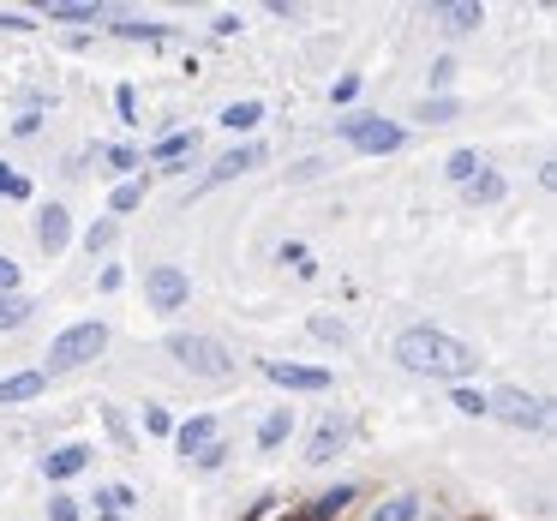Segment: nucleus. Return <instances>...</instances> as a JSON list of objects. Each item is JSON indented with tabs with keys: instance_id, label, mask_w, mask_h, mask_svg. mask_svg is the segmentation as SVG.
Returning a JSON list of instances; mask_svg holds the SVG:
<instances>
[{
	"instance_id": "1",
	"label": "nucleus",
	"mask_w": 557,
	"mask_h": 521,
	"mask_svg": "<svg viewBox=\"0 0 557 521\" xmlns=\"http://www.w3.org/2000/svg\"><path fill=\"white\" fill-rule=\"evenodd\" d=\"M396 360H402L408 372H420V378H450V384H462V378L480 366V354H474L468 342H456V336H444V330H432V324L402 330V336H396Z\"/></svg>"
},
{
	"instance_id": "2",
	"label": "nucleus",
	"mask_w": 557,
	"mask_h": 521,
	"mask_svg": "<svg viewBox=\"0 0 557 521\" xmlns=\"http://www.w3.org/2000/svg\"><path fill=\"white\" fill-rule=\"evenodd\" d=\"M108 348V324H72V330H60L54 342H48V366L54 372H72V366H84V360H96Z\"/></svg>"
},
{
	"instance_id": "3",
	"label": "nucleus",
	"mask_w": 557,
	"mask_h": 521,
	"mask_svg": "<svg viewBox=\"0 0 557 521\" xmlns=\"http://www.w3.org/2000/svg\"><path fill=\"white\" fill-rule=\"evenodd\" d=\"M168 354H174L186 372H198V378H228V372H234V354H228L216 336H168Z\"/></svg>"
},
{
	"instance_id": "4",
	"label": "nucleus",
	"mask_w": 557,
	"mask_h": 521,
	"mask_svg": "<svg viewBox=\"0 0 557 521\" xmlns=\"http://www.w3.org/2000/svg\"><path fill=\"white\" fill-rule=\"evenodd\" d=\"M342 138H348L354 150H366V156H384V150H396V144H402V126L360 114V120H342Z\"/></svg>"
},
{
	"instance_id": "5",
	"label": "nucleus",
	"mask_w": 557,
	"mask_h": 521,
	"mask_svg": "<svg viewBox=\"0 0 557 521\" xmlns=\"http://www.w3.org/2000/svg\"><path fill=\"white\" fill-rule=\"evenodd\" d=\"M144 294H150V306H156V312H180V306H186V294H192V282H186V270H180V264H156V270L144 276Z\"/></svg>"
},
{
	"instance_id": "6",
	"label": "nucleus",
	"mask_w": 557,
	"mask_h": 521,
	"mask_svg": "<svg viewBox=\"0 0 557 521\" xmlns=\"http://www.w3.org/2000/svg\"><path fill=\"white\" fill-rule=\"evenodd\" d=\"M486 414H498V420H510V426H546V402L540 396H528V390H498V396H486Z\"/></svg>"
},
{
	"instance_id": "7",
	"label": "nucleus",
	"mask_w": 557,
	"mask_h": 521,
	"mask_svg": "<svg viewBox=\"0 0 557 521\" xmlns=\"http://www.w3.org/2000/svg\"><path fill=\"white\" fill-rule=\"evenodd\" d=\"M264 378L282 384V390H330V372L324 366H288V360H264Z\"/></svg>"
},
{
	"instance_id": "8",
	"label": "nucleus",
	"mask_w": 557,
	"mask_h": 521,
	"mask_svg": "<svg viewBox=\"0 0 557 521\" xmlns=\"http://www.w3.org/2000/svg\"><path fill=\"white\" fill-rule=\"evenodd\" d=\"M36 240H42V252H48V258H60V252H66L72 222H66V210H60V204H48V210L36 216Z\"/></svg>"
},
{
	"instance_id": "9",
	"label": "nucleus",
	"mask_w": 557,
	"mask_h": 521,
	"mask_svg": "<svg viewBox=\"0 0 557 521\" xmlns=\"http://www.w3.org/2000/svg\"><path fill=\"white\" fill-rule=\"evenodd\" d=\"M174 444H180V456H192V462H198V456H210V450H216V420H210V414L186 420V426L174 432Z\"/></svg>"
},
{
	"instance_id": "10",
	"label": "nucleus",
	"mask_w": 557,
	"mask_h": 521,
	"mask_svg": "<svg viewBox=\"0 0 557 521\" xmlns=\"http://www.w3.org/2000/svg\"><path fill=\"white\" fill-rule=\"evenodd\" d=\"M342 444H348V420H342V414H330V420L318 426V438H312V450H306V462L318 468V462H330V456H336Z\"/></svg>"
},
{
	"instance_id": "11",
	"label": "nucleus",
	"mask_w": 557,
	"mask_h": 521,
	"mask_svg": "<svg viewBox=\"0 0 557 521\" xmlns=\"http://www.w3.org/2000/svg\"><path fill=\"white\" fill-rule=\"evenodd\" d=\"M84 468H90V450H84V444H66V450L42 456V474H48V480H72V474H84Z\"/></svg>"
},
{
	"instance_id": "12",
	"label": "nucleus",
	"mask_w": 557,
	"mask_h": 521,
	"mask_svg": "<svg viewBox=\"0 0 557 521\" xmlns=\"http://www.w3.org/2000/svg\"><path fill=\"white\" fill-rule=\"evenodd\" d=\"M258 162H264V150H258V144H240V150H228V156L210 168V186H216V180H234V174H246V168H258Z\"/></svg>"
},
{
	"instance_id": "13",
	"label": "nucleus",
	"mask_w": 557,
	"mask_h": 521,
	"mask_svg": "<svg viewBox=\"0 0 557 521\" xmlns=\"http://www.w3.org/2000/svg\"><path fill=\"white\" fill-rule=\"evenodd\" d=\"M42 372H12V378H0V408H12V402H30V396H42Z\"/></svg>"
},
{
	"instance_id": "14",
	"label": "nucleus",
	"mask_w": 557,
	"mask_h": 521,
	"mask_svg": "<svg viewBox=\"0 0 557 521\" xmlns=\"http://www.w3.org/2000/svg\"><path fill=\"white\" fill-rule=\"evenodd\" d=\"M432 12H438V18H444L450 30H474V24L486 18V12H480L474 0H444V6H432Z\"/></svg>"
},
{
	"instance_id": "15",
	"label": "nucleus",
	"mask_w": 557,
	"mask_h": 521,
	"mask_svg": "<svg viewBox=\"0 0 557 521\" xmlns=\"http://www.w3.org/2000/svg\"><path fill=\"white\" fill-rule=\"evenodd\" d=\"M348 504H354V486H336V492H324V498H318V504H312L300 521H330V516H342Z\"/></svg>"
},
{
	"instance_id": "16",
	"label": "nucleus",
	"mask_w": 557,
	"mask_h": 521,
	"mask_svg": "<svg viewBox=\"0 0 557 521\" xmlns=\"http://www.w3.org/2000/svg\"><path fill=\"white\" fill-rule=\"evenodd\" d=\"M264 120V102H234V108H222V126L228 132H252Z\"/></svg>"
},
{
	"instance_id": "17",
	"label": "nucleus",
	"mask_w": 557,
	"mask_h": 521,
	"mask_svg": "<svg viewBox=\"0 0 557 521\" xmlns=\"http://www.w3.org/2000/svg\"><path fill=\"white\" fill-rule=\"evenodd\" d=\"M48 18H60V24H84V18H96V0H48Z\"/></svg>"
},
{
	"instance_id": "18",
	"label": "nucleus",
	"mask_w": 557,
	"mask_h": 521,
	"mask_svg": "<svg viewBox=\"0 0 557 521\" xmlns=\"http://www.w3.org/2000/svg\"><path fill=\"white\" fill-rule=\"evenodd\" d=\"M288 432H294V414H288V408H282V414H270V420H264V426H258V444H264V450H276V444H282V438H288Z\"/></svg>"
},
{
	"instance_id": "19",
	"label": "nucleus",
	"mask_w": 557,
	"mask_h": 521,
	"mask_svg": "<svg viewBox=\"0 0 557 521\" xmlns=\"http://www.w3.org/2000/svg\"><path fill=\"white\" fill-rule=\"evenodd\" d=\"M30 312H36V306H30L24 294H0V330H18Z\"/></svg>"
},
{
	"instance_id": "20",
	"label": "nucleus",
	"mask_w": 557,
	"mask_h": 521,
	"mask_svg": "<svg viewBox=\"0 0 557 521\" xmlns=\"http://www.w3.org/2000/svg\"><path fill=\"white\" fill-rule=\"evenodd\" d=\"M420 516V498H390V504H378L372 521H414Z\"/></svg>"
},
{
	"instance_id": "21",
	"label": "nucleus",
	"mask_w": 557,
	"mask_h": 521,
	"mask_svg": "<svg viewBox=\"0 0 557 521\" xmlns=\"http://www.w3.org/2000/svg\"><path fill=\"white\" fill-rule=\"evenodd\" d=\"M444 174H450V180H462V186H468V180H474V174H480V156H474V150H456V156H450V162H444Z\"/></svg>"
},
{
	"instance_id": "22",
	"label": "nucleus",
	"mask_w": 557,
	"mask_h": 521,
	"mask_svg": "<svg viewBox=\"0 0 557 521\" xmlns=\"http://www.w3.org/2000/svg\"><path fill=\"white\" fill-rule=\"evenodd\" d=\"M468 198L492 204V198H504V180H498V174H474V180H468Z\"/></svg>"
},
{
	"instance_id": "23",
	"label": "nucleus",
	"mask_w": 557,
	"mask_h": 521,
	"mask_svg": "<svg viewBox=\"0 0 557 521\" xmlns=\"http://www.w3.org/2000/svg\"><path fill=\"white\" fill-rule=\"evenodd\" d=\"M96 504H102L108 516H120V510H132V492H126V486H108V492H96Z\"/></svg>"
},
{
	"instance_id": "24",
	"label": "nucleus",
	"mask_w": 557,
	"mask_h": 521,
	"mask_svg": "<svg viewBox=\"0 0 557 521\" xmlns=\"http://www.w3.org/2000/svg\"><path fill=\"white\" fill-rule=\"evenodd\" d=\"M186 150H192V132H174V138H162V144H156V156H162V162H174V156H186Z\"/></svg>"
},
{
	"instance_id": "25",
	"label": "nucleus",
	"mask_w": 557,
	"mask_h": 521,
	"mask_svg": "<svg viewBox=\"0 0 557 521\" xmlns=\"http://www.w3.org/2000/svg\"><path fill=\"white\" fill-rule=\"evenodd\" d=\"M138 204H144V186H138V180L114 186V210H138Z\"/></svg>"
},
{
	"instance_id": "26",
	"label": "nucleus",
	"mask_w": 557,
	"mask_h": 521,
	"mask_svg": "<svg viewBox=\"0 0 557 521\" xmlns=\"http://www.w3.org/2000/svg\"><path fill=\"white\" fill-rule=\"evenodd\" d=\"M114 30H120V36H150V42H162V36H168L162 24H138V18H132V24H114Z\"/></svg>"
},
{
	"instance_id": "27",
	"label": "nucleus",
	"mask_w": 557,
	"mask_h": 521,
	"mask_svg": "<svg viewBox=\"0 0 557 521\" xmlns=\"http://www.w3.org/2000/svg\"><path fill=\"white\" fill-rule=\"evenodd\" d=\"M312 336H324V342H348V330H342L336 318H312Z\"/></svg>"
},
{
	"instance_id": "28",
	"label": "nucleus",
	"mask_w": 557,
	"mask_h": 521,
	"mask_svg": "<svg viewBox=\"0 0 557 521\" xmlns=\"http://www.w3.org/2000/svg\"><path fill=\"white\" fill-rule=\"evenodd\" d=\"M456 408H462V414H474V420H480V414H486V396H480V390H456Z\"/></svg>"
},
{
	"instance_id": "29",
	"label": "nucleus",
	"mask_w": 557,
	"mask_h": 521,
	"mask_svg": "<svg viewBox=\"0 0 557 521\" xmlns=\"http://www.w3.org/2000/svg\"><path fill=\"white\" fill-rule=\"evenodd\" d=\"M48 521H78V498H54V504H48Z\"/></svg>"
},
{
	"instance_id": "30",
	"label": "nucleus",
	"mask_w": 557,
	"mask_h": 521,
	"mask_svg": "<svg viewBox=\"0 0 557 521\" xmlns=\"http://www.w3.org/2000/svg\"><path fill=\"white\" fill-rule=\"evenodd\" d=\"M450 114H456V102H450V96H438V102H426V108H420V120H450Z\"/></svg>"
},
{
	"instance_id": "31",
	"label": "nucleus",
	"mask_w": 557,
	"mask_h": 521,
	"mask_svg": "<svg viewBox=\"0 0 557 521\" xmlns=\"http://www.w3.org/2000/svg\"><path fill=\"white\" fill-rule=\"evenodd\" d=\"M84 240H90V252H102V246H108V240H114V222H96V228H90V234H84Z\"/></svg>"
},
{
	"instance_id": "32",
	"label": "nucleus",
	"mask_w": 557,
	"mask_h": 521,
	"mask_svg": "<svg viewBox=\"0 0 557 521\" xmlns=\"http://www.w3.org/2000/svg\"><path fill=\"white\" fill-rule=\"evenodd\" d=\"M0 192H6V198H30V186H24L18 174H6V168H0Z\"/></svg>"
},
{
	"instance_id": "33",
	"label": "nucleus",
	"mask_w": 557,
	"mask_h": 521,
	"mask_svg": "<svg viewBox=\"0 0 557 521\" xmlns=\"http://www.w3.org/2000/svg\"><path fill=\"white\" fill-rule=\"evenodd\" d=\"M144 426H150V432H174V420H168L162 408H144Z\"/></svg>"
},
{
	"instance_id": "34",
	"label": "nucleus",
	"mask_w": 557,
	"mask_h": 521,
	"mask_svg": "<svg viewBox=\"0 0 557 521\" xmlns=\"http://www.w3.org/2000/svg\"><path fill=\"white\" fill-rule=\"evenodd\" d=\"M18 288V264L12 258H0V294H12Z\"/></svg>"
},
{
	"instance_id": "35",
	"label": "nucleus",
	"mask_w": 557,
	"mask_h": 521,
	"mask_svg": "<svg viewBox=\"0 0 557 521\" xmlns=\"http://www.w3.org/2000/svg\"><path fill=\"white\" fill-rule=\"evenodd\" d=\"M114 102H120V120H138V96H132V90H120Z\"/></svg>"
},
{
	"instance_id": "36",
	"label": "nucleus",
	"mask_w": 557,
	"mask_h": 521,
	"mask_svg": "<svg viewBox=\"0 0 557 521\" xmlns=\"http://www.w3.org/2000/svg\"><path fill=\"white\" fill-rule=\"evenodd\" d=\"M0 30H30V24H24V12H0Z\"/></svg>"
}]
</instances>
